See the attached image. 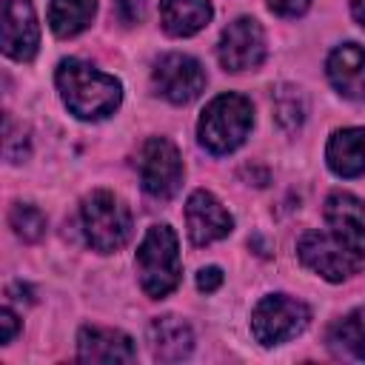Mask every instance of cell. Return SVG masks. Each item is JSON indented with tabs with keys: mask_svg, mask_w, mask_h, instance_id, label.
Segmentation results:
<instances>
[{
	"mask_svg": "<svg viewBox=\"0 0 365 365\" xmlns=\"http://www.w3.org/2000/svg\"><path fill=\"white\" fill-rule=\"evenodd\" d=\"M54 80L66 108L80 120H103L120 108L123 100L120 80L94 68L91 63L68 57L57 66Z\"/></svg>",
	"mask_w": 365,
	"mask_h": 365,
	"instance_id": "obj_1",
	"label": "cell"
},
{
	"mask_svg": "<svg viewBox=\"0 0 365 365\" xmlns=\"http://www.w3.org/2000/svg\"><path fill=\"white\" fill-rule=\"evenodd\" d=\"M251 125H254L251 103L242 94H220L205 106L197 123V137L205 151L231 154L245 143Z\"/></svg>",
	"mask_w": 365,
	"mask_h": 365,
	"instance_id": "obj_2",
	"label": "cell"
},
{
	"mask_svg": "<svg viewBox=\"0 0 365 365\" xmlns=\"http://www.w3.org/2000/svg\"><path fill=\"white\" fill-rule=\"evenodd\" d=\"M137 274L140 285L151 299L168 297L182 277L177 234L168 225H151L137 248Z\"/></svg>",
	"mask_w": 365,
	"mask_h": 365,
	"instance_id": "obj_3",
	"label": "cell"
},
{
	"mask_svg": "<svg viewBox=\"0 0 365 365\" xmlns=\"http://www.w3.org/2000/svg\"><path fill=\"white\" fill-rule=\"evenodd\" d=\"M297 254L305 268L328 282H342L365 268V248L328 231H305L297 242Z\"/></svg>",
	"mask_w": 365,
	"mask_h": 365,
	"instance_id": "obj_4",
	"label": "cell"
},
{
	"mask_svg": "<svg viewBox=\"0 0 365 365\" xmlns=\"http://www.w3.org/2000/svg\"><path fill=\"white\" fill-rule=\"evenodd\" d=\"M80 222L86 242L100 254L120 251L131 237V211L106 188H97L83 200Z\"/></svg>",
	"mask_w": 365,
	"mask_h": 365,
	"instance_id": "obj_5",
	"label": "cell"
},
{
	"mask_svg": "<svg viewBox=\"0 0 365 365\" xmlns=\"http://www.w3.org/2000/svg\"><path fill=\"white\" fill-rule=\"evenodd\" d=\"M308 319H311V311L302 299H294L288 294H271V297H262L251 311V334L259 345L271 348L302 334Z\"/></svg>",
	"mask_w": 365,
	"mask_h": 365,
	"instance_id": "obj_6",
	"label": "cell"
},
{
	"mask_svg": "<svg viewBox=\"0 0 365 365\" xmlns=\"http://www.w3.org/2000/svg\"><path fill=\"white\" fill-rule=\"evenodd\" d=\"M137 171L145 194L154 200H171L182 182V157L165 137H148L137 154Z\"/></svg>",
	"mask_w": 365,
	"mask_h": 365,
	"instance_id": "obj_7",
	"label": "cell"
},
{
	"mask_svg": "<svg viewBox=\"0 0 365 365\" xmlns=\"http://www.w3.org/2000/svg\"><path fill=\"white\" fill-rule=\"evenodd\" d=\"M151 83H154L157 94H163L168 103L185 106V103H191V100H197L202 94V88H205V68L191 54H180V51L163 54L154 63Z\"/></svg>",
	"mask_w": 365,
	"mask_h": 365,
	"instance_id": "obj_8",
	"label": "cell"
},
{
	"mask_svg": "<svg viewBox=\"0 0 365 365\" xmlns=\"http://www.w3.org/2000/svg\"><path fill=\"white\" fill-rule=\"evenodd\" d=\"M220 66L225 71H248L265 60V31L254 17H237L225 26L217 46Z\"/></svg>",
	"mask_w": 365,
	"mask_h": 365,
	"instance_id": "obj_9",
	"label": "cell"
},
{
	"mask_svg": "<svg viewBox=\"0 0 365 365\" xmlns=\"http://www.w3.org/2000/svg\"><path fill=\"white\" fill-rule=\"evenodd\" d=\"M40 29L31 0H3V51L17 63H29L37 54Z\"/></svg>",
	"mask_w": 365,
	"mask_h": 365,
	"instance_id": "obj_10",
	"label": "cell"
},
{
	"mask_svg": "<svg viewBox=\"0 0 365 365\" xmlns=\"http://www.w3.org/2000/svg\"><path fill=\"white\" fill-rule=\"evenodd\" d=\"M185 225L194 245H208L231 234L234 217L225 211V205L211 191H194L185 202Z\"/></svg>",
	"mask_w": 365,
	"mask_h": 365,
	"instance_id": "obj_11",
	"label": "cell"
},
{
	"mask_svg": "<svg viewBox=\"0 0 365 365\" xmlns=\"http://www.w3.org/2000/svg\"><path fill=\"white\" fill-rule=\"evenodd\" d=\"M77 359L80 362H134L137 351L128 334L117 328L86 325L77 334Z\"/></svg>",
	"mask_w": 365,
	"mask_h": 365,
	"instance_id": "obj_12",
	"label": "cell"
},
{
	"mask_svg": "<svg viewBox=\"0 0 365 365\" xmlns=\"http://www.w3.org/2000/svg\"><path fill=\"white\" fill-rule=\"evenodd\" d=\"M331 86L348 97V100H362L365 97V48L359 43H342L328 54L325 63Z\"/></svg>",
	"mask_w": 365,
	"mask_h": 365,
	"instance_id": "obj_13",
	"label": "cell"
},
{
	"mask_svg": "<svg viewBox=\"0 0 365 365\" xmlns=\"http://www.w3.org/2000/svg\"><path fill=\"white\" fill-rule=\"evenodd\" d=\"M325 222L342 240L365 248V202L348 191H334L325 200Z\"/></svg>",
	"mask_w": 365,
	"mask_h": 365,
	"instance_id": "obj_14",
	"label": "cell"
},
{
	"mask_svg": "<svg viewBox=\"0 0 365 365\" xmlns=\"http://www.w3.org/2000/svg\"><path fill=\"white\" fill-rule=\"evenodd\" d=\"M148 342H151V354L160 362H180L191 354L194 348V334L188 328V322H182L180 317H157L148 325Z\"/></svg>",
	"mask_w": 365,
	"mask_h": 365,
	"instance_id": "obj_15",
	"label": "cell"
},
{
	"mask_svg": "<svg viewBox=\"0 0 365 365\" xmlns=\"http://www.w3.org/2000/svg\"><path fill=\"white\" fill-rule=\"evenodd\" d=\"M328 168L339 177L365 174V128H342L334 131L325 148Z\"/></svg>",
	"mask_w": 365,
	"mask_h": 365,
	"instance_id": "obj_16",
	"label": "cell"
},
{
	"mask_svg": "<svg viewBox=\"0 0 365 365\" xmlns=\"http://www.w3.org/2000/svg\"><path fill=\"white\" fill-rule=\"evenodd\" d=\"M208 0H160V23L171 37H191L211 20Z\"/></svg>",
	"mask_w": 365,
	"mask_h": 365,
	"instance_id": "obj_17",
	"label": "cell"
},
{
	"mask_svg": "<svg viewBox=\"0 0 365 365\" xmlns=\"http://www.w3.org/2000/svg\"><path fill=\"white\" fill-rule=\"evenodd\" d=\"M94 0H51L48 3V29L57 37H74L94 20Z\"/></svg>",
	"mask_w": 365,
	"mask_h": 365,
	"instance_id": "obj_18",
	"label": "cell"
},
{
	"mask_svg": "<svg viewBox=\"0 0 365 365\" xmlns=\"http://www.w3.org/2000/svg\"><path fill=\"white\" fill-rule=\"evenodd\" d=\"M271 106H274L277 123L285 131H297L305 123L308 103H305V94L297 86H277V91L271 94Z\"/></svg>",
	"mask_w": 365,
	"mask_h": 365,
	"instance_id": "obj_19",
	"label": "cell"
},
{
	"mask_svg": "<svg viewBox=\"0 0 365 365\" xmlns=\"http://www.w3.org/2000/svg\"><path fill=\"white\" fill-rule=\"evenodd\" d=\"M331 339L339 342L351 356L356 359H365V305L351 311L348 317H342L334 331H331Z\"/></svg>",
	"mask_w": 365,
	"mask_h": 365,
	"instance_id": "obj_20",
	"label": "cell"
},
{
	"mask_svg": "<svg viewBox=\"0 0 365 365\" xmlns=\"http://www.w3.org/2000/svg\"><path fill=\"white\" fill-rule=\"evenodd\" d=\"M9 222H11L14 234L20 240H26V242H34V240H40L46 234V217L31 202H17L11 208V214H9Z\"/></svg>",
	"mask_w": 365,
	"mask_h": 365,
	"instance_id": "obj_21",
	"label": "cell"
},
{
	"mask_svg": "<svg viewBox=\"0 0 365 365\" xmlns=\"http://www.w3.org/2000/svg\"><path fill=\"white\" fill-rule=\"evenodd\" d=\"M123 23H140L145 14V0H114Z\"/></svg>",
	"mask_w": 365,
	"mask_h": 365,
	"instance_id": "obj_22",
	"label": "cell"
},
{
	"mask_svg": "<svg viewBox=\"0 0 365 365\" xmlns=\"http://www.w3.org/2000/svg\"><path fill=\"white\" fill-rule=\"evenodd\" d=\"M308 3L311 0H268V9L279 17H297L308 9Z\"/></svg>",
	"mask_w": 365,
	"mask_h": 365,
	"instance_id": "obj_23",
	"label": "cell"
},
{
	"mask_svg": "<svg viewBox=\"0 0 365 365\" xmlns=\"http://www.w3.org/2000/svg\"><path fill=\"white\" fill-rule=\"evenodd\" d=\"M220 285H222V271H220L217 265H208V268H202V271L197 274V288H200V291L211 294V291H217Z\"/></svg>",
	"mask_w": 365,
	"mask_h": 365,
	"instance_id": "obj_24",
	"label": "cell"
},
{
	"mask_svg": "<svg viewBox=\"0 0 365 365\" xmlns=\"http://www.w3.org/2000/svg\"><path fill=\"white\" fill-rule=\"evenodd\" d=\"M0 328H3L0 339H3V345H9V342L14 339V334H17V328H20L17 314H14L11 308H3V311H0Z\"/></svg>",
	"mask_w": 365,
	"mask_h": 365,
	"instance_id": "obj_25",
	"label": "cell"
},
{
	"mask_svg": "<svg viewBox=\"0 0 365 365\" xmlns=\"http://www.w3.org/2000/svg\"><path fill=\"white\" fill-rule=\"evenodd\" d=\"M351 14H354V20L365 29V0H351Z\"/></svg>",
	"mask_w": 365,
	"mask_h": 365,
	"instance_id": "obj_26",
	"label": "cell"
}]
</instances>
